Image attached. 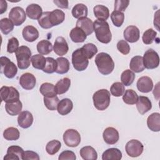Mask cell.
I'll use <instances>...</instances> for the list:
<instances>
[{
	"mask_svg": "<svg viewBox=\"0 0 160 160\" xmlns=\"http://www.w3.org/2000/svg\"><path fill=\"white\" fill-rule=\"evenodd\" d=\"M129 4L128 0H116L114 2V10L122 12L128 8Z\"/></svg>",
	"mask_w": 160,
	"mask_h": 160,
	"instance_id": "obj_52",
	"label": "cell"
},
{
	"mask_svg": "<svg viewBox=\"0 0 160 160\" xmlns=\"http://www.w3.org/2000/svg\"><path fill=\"white\" fill-rule=\"evenodd\" d=\"M37 50L40 54L47 55L52 50V45L48 40H41L37 44Z\"/></svg>",
	"mask_w": 160,
	"mask_h": 160,
	"instance_id": "obj_36",
	"label": "cell"
},
{
	"mask_svg": "<svg viewBox=\"0 0 160 160\" xmlns=\"http://www.w3.org/2000/svg\"><path fill=\"white\" fill-rule=\"evenodd\" d=\"M92 100L94 106L98 110L104 111L109 106L111 100L110 92L106 89H99L94 93Z\"/></svg>",
	"mask_w": 160,
	"mask_h": 160,
	"instance_id": "obj_3",
	"label": "cell"
},
{
	"mask_svg": "<svg viewBox=\"0 0 160 160\" xmlns=\"http://www.w3.org/2000/svg\"><path fill=\"white\" fill-rule=\"evenodd\" d=\"M15 54L18 68L20 69L28 68L31 62V51L30 49L26 46H21L19 47Z\"/></svg>",
	"mask_w": 160,
	"mask_h": 160,
	"instance_id": "obj_4",
	"label": "cell"
},
{
	"mask_svg": "<svg viewBox=\"0 0 160 160\" xmlns=\"http://www.w3.org/2000/svg\"><path fill=\"white\" fill-rule=\"evenodd\" d=\"M18 122L22 128L26 129L29 128L33 122L32 114L28 111L21 112L18 117Z\"/></svg>",
	"mask_w": 160,
	"mask_h": 160,
	"instance_id": "obj_18",
	"label": "cell"
},
{
	"mask_svg": "<svg viewBox=\"0 0 160 160\" xmlns=\"http://www.w3.org/2000/svg\"><path fill=\"white\" fill-rule=\"evenodd\" d=\"M36 83L35 76L29 72H26L21 75L19 78V84L21 87L26 90L32 89Z\"/></svg>",
	"mask_w": 160,
	"mask_h": 160,
	"instance_id": "obj_12",
	"label": "cell"
},
{
	"mask_svg": "<svg viewBox=\"0 0 160 160\" xmlns=\"http://www.w3.org/2000/svg\"><path fill=\"white\" fill-rule=\"evenodd\" d=\"M88 8L86 5L82 3H79L72 8L71 13L72 16L76 19L86 18L88 12Z\"/></svg>",
	"mask_w": 160,
	"mask_h": 160,
	"instance_id": "obj_32",
	"label": "cell"
},
{
	"mask_svg": "<svg viewBox=\"0 0 160 160\" xmlns=\"http://www.w3.org/2000/svg\"><path fill=\"white\" fill-rule=\"evenodd\" d=\"M39 91L44 97H52L57 94L55 86L49 82L42 83L40 86Z\"/></svg>",
	"mask_w": 160,
	"mask_h": 160,
	"instance_id": "obj_35",
	"label": "cell"
},
{
	"mask_svg": "<svg viewBox=\"0 0 160 160\" xmlns=\"http://www.w3.org/2000/svg\"><path fill=\"white\" fill-rule=\"evenodd\" d=\"M111 19L115 26L121 27L124 22V14L122 12L114 10L111 14Z\"/></svg>",
	"mask_w": 160,
	"mask_h": 160,
	"instance_id": "obj_45",
	"label": "cell"
},
{
	"mask_svg": "<svg viewBox=\"0 0 160 160\" xmlns=\"http://www.w3.org/2000/svg\"><path fill=\"white\" fill-rule=\"evenodd\" d=\"M73 108V103L69 98H64L59 102L57 111L60 115L65 116L68 114Z\"/></svg>",
	"mask_w": 160,
	"mask_h": 160,
	"instance_id": "obj_22",
	"label": "cell"
},
{
	"mask_svg": "<svg viewBox=\"0 0 160 160\" xmlns=\"http://www.w3.org/2000/svg\"><path fill=\"white\" fill-rule=\"evenodd\" d=\"M143 64L148 69H153L158 67L159 64V57L156 51L152 49L147 50L142 57Z\"/></svg>",
	"mask_w": 160,
	"mask_h": 160,
	"instance_id": "obj_7",
	"label": "cell"
},
{
	"mask_svg": "<svg viewBox=\"0 0 160 160\" xmlns=\"http://www.w3.org/2000/svg\"><path fill=\"white\" fill-rule=\"evenodd\" d=\"M102 137L105 142L108 144H114L119 139L118 130L112 127L106 128L102 133Z\"/></svg>",
	"mask_w": 160,
	"mask_h": 160,
	"instance_id": "obj_14",
	"label": "cell"
},
{
	"mask_svg": "<svg viewBox=\"0 0 160 160\" xmlns=\"http://www.w3.org/2000/svg\"><path fill=\"white\" fill-rule=\"evenodd\" d=\"M58 159L59 160L68 159V160H75L76 159V154L74 152L69 150H66L62 151L59 156Z\"/></svg>",
	"mask_w": 160,
	"mask_h": 160,
	"instance_id": "obj_53",
	"label": "cell"
},
{
	"mask_svg": "<svg viewBox=\"0 0 160 160\" xmlns=\"http://www.w3.org/2000/svg\"><path fill=\"white\" fill-rule=\"evenodd\" d=\"M138 89L143 93H148L152 91L153 88V82L151 78L148 76H142L136 83Z\"/></svg>",
	"mask_w": 160,
	"mask_h": 160,
	"instance_id": "obj_16",
	"label": "cell"
},
{
	"mask_svg": "<svg viewBox=\"0 0 160 160\" xmlns=\"http://www.w3.org/2000/svg\"><path fill=\"white\" fill-rule=\"evenodd\" d=\"M121 158V151L119 149L114 148L106 149L102 154V160H120Z\"/></svg>",
	"mask_w": 160,
	"mask_h": 160,
	"instance_id": "obj_26",
	"label": "cell"
},
{
	"mask_svg": "<svg viewBox=\"0 0 160 160\" xmlns=\"http://www.w3.org/2000/svg\"><path fill=\"white\" fill-rule=\"evenodd\" d=\"M123 35L126 41L133 43L139 40L140 31L138 27L135 26H129L124 29Z\"/></svg>",
	"mask_w": 160,
	"mask_h": 160,
	"instance_id": "obj_13",
	"label": "cell"
},
{
	"mask_svg": "<svg viewBox=\"0 0 160 160\" xmlns=\"http://www.w3.org/2000/svg\"><path fill=\"white\" fill-rule=\"evenodd\" d=\"M20 133L16 128L9 127L3 132V137L8 141H16L19 138Z\"/></svg>",
	"mask_w": 160,
	"mask_h": 160,
	"instance_id": "obj_38",
	"label": "cell"
},
{
	"mask_svg": "<svg viewBox=\"0 0 160 160\" xmlns=\"http://www.w3.org/2000/svg\"><path fill=\"white\" fill-rule=\"evenodd\" d=\"M69 36L74 42H82L87 38L86 33L79 28L76 27L72 29L70 32Z\"/></svg>",
	"mask_w": 160,
	"mask_h": 160,
	"instance_id": "obj_31",
	"label": "cell"
},
{
	"mask_svg": "<svg viewBox=\"0 0 160 160\" xmlns=\"http://www.w3.org/2000/svg\"><path fill=\"white\" fill-rule=\"evenodd\" d=\"M0 61L1 72L3 73L4 76L9 79L14 78L18 72V68L15 64L6 56H1Z\"/></svg>",
	"mask_w": 160,
	"mask_h": 160,
	"instance_id": "obj_6",
	"label": "cell"
},
{
	"mask_svg": "<svg viewBox=\"0 0 160 160\" xmlns=\"http://www.w3.org/2000/svg\"><path fill=\"white\" fill-rule=\"evenodd\" d=\"M147 125L152 131L159 132L160 131V114L154 112L150 114L147 119Z\"/></svg>",
	"mask_w": 160,
	"mask_h": 160,
	"instance_id": "obj_23",
	"label": "cell"
},
{
	"mask_svg": "<svg viewBox=\"0 0 160 160\" xmlns=\"http://www.w3.org/2000/svg\"><path fill=\"white\" fill-rule=\"evenodd\" d=\"M0 95L2 101L6 103L13 102L19 100V93L12 86H2L0 89Z\"/></svg>",
	"mask_w": 160,
	"mask_h": 160,
	"instance_id": "obj_8",
	"label": "cell"
},
{
	"mask_svg": "<svg viewBox=\"0 0 160 160\" xmlns=\"http://www.w3.org/2000/svg\"><path fill=\"white\" fill-rule=\"evenodd\" d=\"M143 144L137 139H131L125 146V150L128 156L136 158L139 156L143 152Z\"/></svg>",
	"mask_w": 160,
	"mask_h": 160,
	"instance_id": "obj_10",
	"label": "cell"
},
{
	"mask_svg": "<svg viewBox=\"0 0 160 160\" xmlns=\"http://www.w3.org/2000/svg\"><path fill=\"white\" fill-rule=\"evenodd\" d=\"M135 79V74L130 69L124 71L121 75V80L124 86H129L132 84Z\"/></svg>",
	"mask_w": 160,
	"mask_h": 160,
	"instance_id": "obj_40",
	"label": "cell"
},
{
	"mask_svg": "<svg viewBox=\"0 0 160 160\" xmlns=\"http://www.w3.org/2000/svg\"><path fill=\"white\" fill-rule=\"evenodd\" d=\"M46 58V63L44 69L42 70L43 72L48 74H51L56 72V70L57 69L56 60H55L54 58L51 57H47Z\"/></svg>",
	"mask_w": 160,
	"mask_h": 160,
	"instance_id": "obj_48",
	"label": "cell"
},
{
	"mask_svg": "<svg viewBox=\"0 0 160 160\" xmlns=\"http://www.w3.org/2000/svg\"><path fill=\"white\" fill-rule=\"evenodd\" d=\"M138 98V96L135 91L132 89H127L124 91V93L122 95L123 101L129 105L134 104Z\"/></svg>",
	"mask_w": 160,
	"mask_h": 160,
	"instance_id": "obj_39",
	"label": "cell"
},
{
	"mask_svg": "<svg viewBox=\"0 0 160 160\" xmlns=\"http://www.w3.org/2000/svg\"><path fill=\"white\" fill-rule=\"evenodd\" d=\"M49 14H50L49 11L44 12H42L41 16L38 20L39 26L43 29H49L52 27L49 21Z\"/></svg>",
	"mask_w": 160,
	"mask_h": 160,
	"instance_id": "obj_49",
	"label": "cell"
},
{
	"mask_svg": "<svg viewBox=\"0 0 160 160\" xmlns=\"http://www.w3.org/2000/svg\"><path fill=\"white\" fill-rule=\"evenodd\" d=\"M9 18L14 26H19L26 21V14L22 8L16 6L11 9L9 13Z\"/></svg>",
	"mask_w": 160,
	"mask_h": 160,
	"instance_id": "obj_11",
	"label": "cell"
},
{
	"mask_svg": "<svg viewBox=\"0 0 160 160\" xmlns=\"http://www.w3.org/2000/svg\"><path fill=\"white\" fill-rule=\"evenodd\" d=\"M19 48V41L15 37H12L8 40L7 45V51L9 53L16 52L17 49Z\"/></svg>",
	"mask_w": 160,
	"mask_h": 160,
	"instance_id": "obj_50",
	"label": "cell"
},
{
	"mask_svg": "<svg viewBox=\"0 0 160 160\" xmlns=\"http://www.w3.org/2000/svg\"><path fill=\"white\" fill-rule=\"evenodd\" d=\"M63 141L68 147H77L81 142V135L77 130L68 129L64 132Z\"/></svg>",
	"mask_w": 160,
	"mask_h": 160,
	"instance_id": "obj_9",
	"label": "cell"
},
{
	"mask_svg": "<svg viewBox=\"0 0 160 160\" xmlns=\"http://www.w3.org/2000/svg\"><path fill=\"white\" fill-rule=\"evenodd\" d=\"M136 103L137 109L141 114H144L152 108L151 101L146 96H139Z\"/></svg>",
	"mask_w": 160,
	"mask_h": 160,
	"instance_id": "obj_19",
	"label": "cell"
},
{
	"mask_svg": "<svg viewBox=\"0 0 160 160\" xmlns=\"http://www.w3.org/2000/svg\"><path fill=\"white\" fill-rule=\"evenodd\" d=\"M53 2L60 8H68V1L66 0H54Z\"/></svg>",
	"mask_w": 160,
	"mask_h": 160,
	"instance_id": "obj_55",
	"label": "cell"
},
{
	"mask_svg": "<svg viewBox=\"0 0 160 160\" xmlns=\"http://www.w3.org/2000/svg\"><path fill=\"white\" fill-rule=\"evenodd\" d=\"M99 72L103 75L111 74L114 68V62L111 56L106 52H100L96 55L94 60Z\"/></svg>",
	"mask_w": 160,
	"mask_h": 160,
	"instance_id": "obj_2",
	"label": "cell"
},
{
	"mask_svg": "<svg viewBox=\"0 0 160 160\" xmlns=\"http://www.w3.org/2000/svg\"><path fill=\"white\" fill-rule=\"evenodd\" d=\"M125 91V87L122 82H114L110 88L111 94L116 97H119L123 95Z\"/></svg>",
	"mask_w": 160,
	"mask_h": 160,
	"instance_id": "obj_44",
	"label": "cell"
},
{
	"mask_svg": "<svg viewBox=\"0 0 160 160\" xmlns=\"http://www.w3.org/2000/svg\"><path fill=\"white\" fill-rule=\"evenodd\" d=\"M56 60L57 62V69L56 70V72L60 74L67 73L69 70L70 66L69 60L63 57L58 58Z\"/></svg>",
	"mask_w": 160,
	"mask_h": 160,
	"instance_id": "obj_33",
	"label": "cell"
},
{
	"mask_svg": "<svg viewBox=\"0 0 160 160\" xmlns=\"http://www.w3.org/2000/svg\"><path fill=\"white\" fill-rule=\"evenodd\" d=\"M157 36V32L152 29H148L145 32H144L142 40L144 44H150L153 42L155 40Z\"/></svg>",
	"mask_w": 160,
	"mask_h": 160,
	"instance_id": "obj_47",
	"label": "cell"
},
{
	"mask_svg": "<svg viewBox=\"0 0 160 160\" xmlns=\"http://www.w3.org/2000/svg\"><path fill=\"white\" fill-rule=\"evenodd\" d=\"M26 15L31 19H38L42 14V8L38 4H31L26 8Z\"/></svg>",
	"mask_w": 160,
	"mask_h": 160,
	"instance_id": "obj_24",
	"label": "cell"
},
{
	"mask_svg": "<svg viewBox=\"0 0 160 160\" xmlns=\"http://www.w3.org/2000/svg\"><path fill=\"white\" fill-rule=\"evenodd\" d=\"M129 68L132 72H140L144 71V66L143 64L142 57L141 56H136L131 58L129 63Z\"/></svg>",
	"mask_w": 160,
	"mask_h": 160,
	"instance_id": "obj_29",
	"label": "cell"
},
{
	"mask_svg": "<svg viewBox=\"0 0 160 160\" xmlns=\"http://www.w3.org/2000/svg\"><path fill=\"white\" fill-rule=\"evenodd\" d=\"M31 61L34 68L43 70L46 63V58L40 54H35L31 57Z\"/></svg>",
	"mask_w": 160,
	"mask_h": 160,
	"instance_id": "obj_37",
	"label": "cell"
},
{
	"mask_svg": "<svg viewBox=\"0 0 160 160\" xmlns=\"http://www.w3.org/2000/svg\"><path fill=\"white\" fill-rule=\"evenodd\" d=\"M24 153L23 149L19 146H11L7 149V153L4 160H19L22 159Z\"/></svg>",
	"mask_w": 160,
	"mask_h": 160,
	"instance_id": "obj_17",
	"label": "cell"
},
{
	"mask_svg": "<svg viewBox=\"0 0 160 160\" xmlns=\"http://www.w3.org/2000/svg\"><path fill=\"white\" fill-rule=\"evenodd\" d=\"M76 27L81 28L87 36L91 34L94 31L93 22L87 17L78 19L76 22Z\"/></svg>",
	"mask_w": 160,
	"mask_h": 160,
	"instance_id": "obj_20",
	"label": "cell"
},
{
	"mask_svg": "<svg viewBox=\"0 0 160 160\" xmlns=\"http://www.w3.org/2000/svg\"><path fill=\"white\" fill-rule=\"evenodd\" d=\"M0 3H1V5H0V8H1L0 14H2V13H4V12L6 11V9H7V7H8L7 2H6V1L1 0V1H0Z\"/></svg>",
	"mask_w": 160,
	"mask_h": 160,
	"instance_id": "obj_56",
	"label": "cell"
},
{
	"mask_svg": "<svg viewBox=\"0 0 160 160\" xmlns=\"http://www.w3.org/2000/svg\"><path fill=\"white\" fill-rule=\"evenodd\" d=\"M93 12L94 16L99 20L106 21L109 16V9L103 5L98 4L94 7Z\"/></svg>",
	"mask_w": 160,
	"mask_h": 160,
	"instance_id": "obj_27",
	"label": "cell"
},
{
	"mask_svg": "<svg viewBox=\"0 0 160 160\" xmlns=\"http://www.w3.org/2000/svg\"><path fill=\"white\" fill-rule=\"evenodd\" d=\"M71 86V80L68 78L60 79L55 85L56 92L58 94H62L66 92Z\"/></svg>",
	"mask_w": 160,
	"mask_h": 160,
	"instance_id": "obj_34",
	"label": "cell"
},
{
	"mask_svg": "<svg viewBox=\"0 0 160 160\" xmlns=\"http://www.w3.org/2000/svg\"><path fill=\"white\" fill-rule=\"evenodd\" d=\"M83 54L89 59H91L97 52L98 48L96 45L92 43H88L84 44L82 48H81Z\"/></svg>",
	"mask_w": 160,
	"mask_h": 160,
	"instance_id": "obj_41",
	"label": "cell"
},
{
	"mask_svg": "<svg viewBox=\"0 0 160 160\" xmlns=\"http://www.w3.org/2000/svg\"><path fill=\"white\" fill-rule=\"evenodd\" d=\"M22 37L28 42H33L39 38V31L32 26H27L24 28L22 32Z\"/></svg>",
	"mask_w": 160,
	"mask_h": 160,
	"instance_id": "obj_21",
	"label": "cell"
},
{
	"mask_svg": "<svg viewBox=\"0 0 160 160\" xmlns=\"http://www.w3.org/2000/svg\"><path fill=\"white\" fill-rule=\"evenodd\" d=\"M14 24L8 18H2L0 21V29L1 32L7 35L11 32L14 29Z\"/></svg>",
	"mask_w": 160,
	"mask_h": 160,
	"instance_id": "obj_42",
	"label": "cell"
},
{
	"mask_svg": "<svg viewBox=\"0 0 160 160\" xmlns=\"http://www.w3.org/2000/svg\"><path fill=\"white\" fill-rule=\"evenodd\" d=\"M22 108V104L21 101L13 102H8L5 104L6 111L11 116H16L19 114Z\"/></svg>",
	"mask_w": 160,
	"mask_h": 160,
	"instance_id": "obj_30",
	"label": "cell"
},
{
	"mask_svg": "<svg viewBox=\"0 0 160 160\" xmlns=\"http://www.w3.org/2000/svg\"><path fill=\"white\" fill-rule=\"evenodd\" d=\"M94 31L97 39L104 44L109 43L112 39L109 25L106 21L95 20L93 22Z\"/></svg>",
	"mask_w": 160,
	"mask_h": 160,
	"instance_id": "obj_1",
	"label": "cell"
},
{
	"mask_svg": "<svg viewBox=\"0 0 160 160\" xmlns=\"http://www.w3.org/2000/svg\"><path fill=\"white\" fill-rule=\"evenodd\" d=\"M61 147V143L58 140H52L48 142L46 146V152L50 154L53 155L57 153Z\"/></svg>",
	"mask_w": 160,
	"mask_h": 160,
	"instance_id": "obj_43",
	"label": "cell"
},
{
	"mask_svg": "<svg viewBox=\"0 0 160 160\" xmlns=\"http://www.w3.org/2000/svg\"><path fill=\"white\" fill-rule=\"evenodd\" d=\"M44 103L45 106L50 111H54L58 107L59 102V98L57 96L52 97H44Z\"/></svg>",
	"mask_w": 160,
	"mask_h": 160,
	"instance_id": "obj_46",
	"label": "cell"
},
{
	"mask_svg": "<svg viewBox=\"0 0 160 160\" xmlns=\"http://www.w3.org/2000/svg\"><path fill=\"white\" fill-rule=\"evenodd\" d=\"M72 64L74 68L78 71H82L87 68L89 64V61L83 54L81 48L76 49L72 52Z\"/></svg>",
	"mask_w": 160,
	"mask_h": 160,
	"instance_id": "obj_5",
	"label": "cell"
},
{
	"mask_svg": "<svg viewBox=\"0 0 160 160\" xmlns=\"http://www.w3.org/2000/svg\"><path fill=\"white\" fill-rule=\"evenodd\" d=\"M69 50V46L66 39L62 37H58L54 42L53 46L54 52L58 56H62L65 55Z\"/></svg>",
	"mask_w": 160,
	"mask_h": 160,
	"instance_id": "obj_15",
	"label": "cell"
},
{
	"mask_svg": "<svg viewBox=\"0 0 160 160\" xmlns=\"http://www.w3.org/2000/svg\"><path fill=\"white\" fill-rule=\"evenodd\" d=\"M49 21L52 26H58L62 23L65 19L64 12L60 9H54L50 12L49 16Z\"/></svg>",
	"mask_w": 160,
	"mask_h": 160,
	"instance_id": "obj_25",
	"label": "cell"
},
{
	"mask_svg": "<svg viewBox=\"0 0 160 160\" xmlns=\"http://www.w3.org/2000/svg\"><path fill=\"white\" fill-rule=\"evenodd\" d=\"M40 159L39 155L38 153H36L34 151H24L23 154L22 155V160H39Z\"/></svg>",
	"mask_w": 160,
	"mask_h": 160,
	"instance_id": "obj_54",
	"label": "cell"
},
{
	"mask_svg": "<svg viewBox=\"0 0 160 160\" xmlns=\"http://www.w3.org/2000/svg\"><path fill=\"white\" fill-rule=\"evenodd\" d=\"M79 153L81 158L84 160H96L98 159L96 151L90 146H86L82 148Z\"/></svg>",
	"mask_w": 160,
	"mask_h": 160,
	"instance_id": "obj_28",
	"label": "cell"
},
{
	"mask_svg": "<svg viewBox=\"0 0 160 160\" xmlns=\"http://www.w3.org/2000/svg\"><path fill=\"white\" fill-rule=\"evenodd\" d=\"M117 49L124 55H127L130 52V46L125 40H120L118 42Z\"/></svg>",
	"mask_w": 160,
	"mask_h": 160,
	"instance_id": "obj_51",
	"label": "cell"
}]
</instances>
